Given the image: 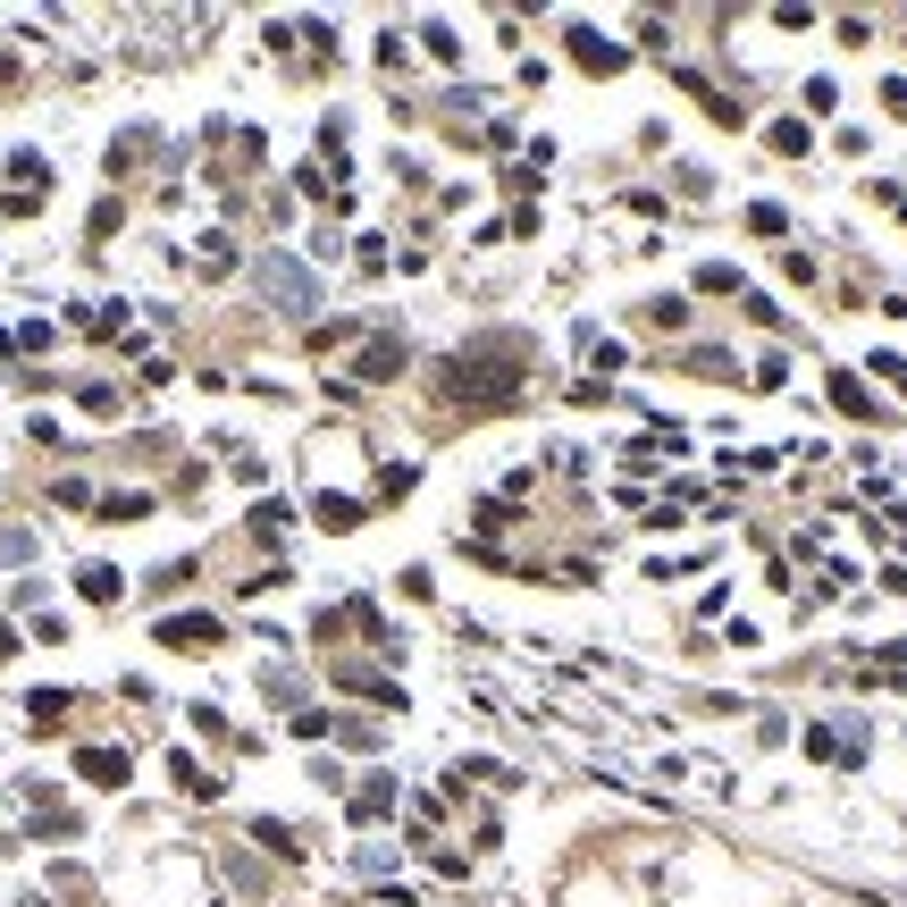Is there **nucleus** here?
Masks as SVG:
<instances>
[{
    "label": "nucleus",
    "mask_w": 907,
    "mask_h": 907,
    "mask_svg": "<svg viewBox=\"0 0 907 907\" xmlns=\"http://www.w3.org/2000/svg\"><path fill=\"white\" fill-rule=\"evenodd\" d=\"M160 639H169V647H210L219 622H160Z\"/></svg>",
    "instance_id": "nucleus-4"
},
{
    "label": "nucleus",
    "mask_w": 907,
    "mask_h": 907,
    "mask_svg": "<svg viewBox=\"0 0 907 907\" xmlns=\"http://www.w3.org/2000/svg\"><path fill=\"white\" fill-rule=\"evenodd\" d=\"M76 765H84V774H93V781H110V790H118V781H127V748H84V756H76Z\"/></svg>",
    "instance_id": "nucleus-3"
},
{
    "label": "nucleus",
    "mask_w": 907,
    "mask_h": 907,
    "mask_svg": "<svg viewBox=\"0 0 907 907\" xmlns=\"http://www.w3.org/2000/svg\"><path fill=\"white\" fill-rule=\"evenodd\" d=\"M84 597L110 605V597H118V571H110V564H84Z\"/></svg>",
    "instance_id": "nucleus-5"
},
{
    "label": "nucleus",
    "mask_w": 907,
    "mask_h": 907,
    "mask_svg": "<svg viewBox=\"0 0 907 907\" xmlns=\"http://www.w3.org/2000/svg\"><path fill=\"white\" fill-rule=\"evenodd\" d=\"M261 278H269V295H278V302H295V311L311 302V286H302V269H295V261H269Z\"/></svg>",
    "instance_id": "nucleus-2"
},
{
    "label": "nucleus",
    "mask_w": 907,
    "mask_h": 907,
    "mask_svg": "<svg viewBox=\"0 0 907 907\" xmlns=\"http://www.w3.org/2000/svg\"><path fill=\"white\" fill-rule=\"evenodd\" d=\"M437 378H446L454 403H505L512 387H521V361H471V353H454Z\"/></svg>",
    "instance_id": "nucleus-1"
}]
</instances>
